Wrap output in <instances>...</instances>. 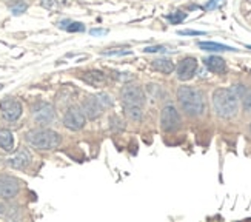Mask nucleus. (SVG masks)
<instances>
[{
  "mask_svg": "<svg viewBox=\"0 0 251 222\" xmlns=\"http://www.w3.org/2000/svg\"><path fill=\"white\" fill-rule=\"evenodd\" d=\"M31 162V153L26 148H20L8 159V164L16 170H24Z\"/></svg>",
  "mask_w": 251,
  "mask_h": 222,
  "instance_id": "nucleus-12",
  "label": "nucleus"
},
{
  "mask_svg": "<svg viewBox=\"0 0 251 222\" xmlns=\"http://www.w3.org/2000/svg\"><path fill=\"white\" fill-rule=\"evenodd\" d=\"M180 107L191 116H201L205 111V101L199 90L191 86H180L177 90Z\"/></svg>",
  "mask_w": 251,
  "mask_h": 222,
  "instance_id": "nucleus-2",
  "label": "nucleus"
},
{
  "mask_svg": "<svg viewBox=\"0 0 251 222\" xmlns=\"http://www.w3.org/2000/svg\"><path fill=\"white\" fill-rule=\"evenodd\" d=\"M86 124V116L83 114V111L79 107H71L68 108V111L65 113L63 117V125L67 127L68 130L77 131L82 130Z\"/></svg>",
  "mask_w": 251,
  "mask_h": 222,
  "instance_id": "nucleus-5",
  "label": "nucleus"
},
{
  "mask_svg": "<svg viewBox=\"0 0 251 222\" xmlns=\"http://www.w3.org/2000/svg\"><path fill=\"white\" fill-rule=\"evenodd\" d=\"M122 101L125 107H144L145 94L144 90L136 85H128L122 90Z\"/></svg>",
  "mask_w": 251,
  "mask_h": 222,
  "instance_id": "nucleus-4",
  "label": "nucleus"
},
{
  "mask_svg": "<svg viewBox=\"0 0 251 222\" xmlns=\"http://www.w3.org/2000/svg\"><path fill=\"white\" fill-rule=\"evenodd\" d=\"M0 148L5 150V151H13L14 148V138H13V133L9 130L2 128L0 130Z\"/></svg>",
  "mask_w": 251,
  "mask_h": 222,
  "instance_id": "nucleus-15",
  "label": "nucleus"
},
{
  "mask_svg": "<svg viewBox=\"0 0 251 222\" xmlns=\"http://www.w3.org/2000/svg\"><path fill=\"white\" fill-rule=\"evenodd\" d=\"M82 79L93 86H102L106 82V76L100 71H86L82 74Z\"/></svg>",
  "mask_w": 251,
  "mask_h": 222,
  "instance_id": "nucleus-14",
  "label": "nucleus"
},
{
  "mask_svg": "<svg viewBox=\"0 0 251 222\" xmlns=\"http://www.w3.org/2000/svg\"><path fill=\"white\" fill-rule=\"evenodd\" d=\"M32 116H34V120L37 124L48 125L54 120L56 111H54V107L48 102H37L34 107H32Z\"/></svg>",
  "mask_w": 251,
  "mask_h": 222,
  "instance_id": "nucleus-6",
  "label": "nucleus"
},
{
  "mask_svg": "<svg viewBox=\"0 0 251 222\" xmlns=\"http://www.w3.org/2000/svg\"><path fill=\"white\" fill-rule=\"evenodd\" d=\"M152 68H154L156 71H160L163 74H170L174 71V63L170 60V59H156L154 62H152Z\"/></svg>",
  "mask_w": 251,
  "mask_h": 222,
  "instance_id": "nucleus-16",
  "label": "nucleus"
},
{
  "mask_svg": "<svg viewBox=\"0 0 251 222\" xmlns=\"http://www.w3.org/2000/svg\"><path fill=\"white\" fill-rule=\"evenodd\" d=\"M199 48L205 51H234L236 48L222 45V43H216V42H199Z\"/></svg>",
  "mask_w": 251,
  "mask_h": 222,
  "instance_id": "nucleus-17",
  "label": "nucleus"
},
{
  "mask_svg": "<svg viewBox=\"0 0 251 222\" xmlns=\"http://www.w3.org/2000/svg\"><path fill=\"white\" fill-rule=\"evenodd\" d=\"M179 34H182V36H202L203 32H202V31H191V29H187V31H179Z\"/></svg>",
  "mask_w": 251,
  "mask_h": 222,
  "instance_id": "nucleus-23",
  "label": "nucleus"
},
{
  "mask_svg": "<svg viewBox=\"0 0 251 222\" xmlns=\"http://www.w3.org/2000/svg\"><path fill=\"white\" fill-rule=\"evenodd\" d=\"M250 130H251V125H250Z\"/></svg>",
  "mask_w": 251,
  "mask_h": 222,
  "instance_id": "nucleus-29",
  "label": "nucleus"
},
{
  "mask_svg": "<svg viewBox=\"0 0 251 222\" xmlns=\"http://www.w3.org/2000/svg\"><path fill=\"white\" fill-rule=\"evenodd\" d=\"M3 210H5V208H3V205H0V215L3 213Z\"/></svg>",
  "mask_w": 251,
  "mask_h": 222,
  "instance_id": "nucleus-28",
  "label": "nucleus"
},
{
  "mask_svg": "<svg viewBox=\"0 0 251 222\" xmlns=\"http://www.w3.org/2000/svg\"><path fill=\"white\" fill-rule=\"evenodd\" d=\"M242 99H244V108H245V111L251 113V91H247Z\"/></svg>",
  "mask_w": 251,
  "mask_h": 222,
  "instance_id": "nucleus-22",
  "label": "nucleus"
},
{
  "mask_svg": "<svg viewBox=\"0 0 251 222\" xmlns=\"http://www.w3.org/2000/svg\"><path fill=\"white\" fill-rule=\"evenodd\" d=\"M147 53H157V51H165V48L162 47H150V48H145Z\"/></svg>",
  "mask_w": 251,
  "mask_h": 222,
  "instance_id": "nucleus-25",
  "label": "nucleus"
},
{
  "mask_svg": "<svg viewBox=\"0 0 251 222\" xmlns=\"http://www.w3.org/2000/svg\"><path fill=\"white\" fill-rule=\"evenodd\" d=\"M19 190H20V182L16 177L0 174V197H3V199L16 197Z\"/></svg>",
  "mask_w": 251,
  "mask_h": 222,
  "instance_id": "nucleus-8",
  "label": "nucleus"
},
{
  "mask_svg": "<svg viewBox=\"0 0 251 222\" xmlns=\"http://www.w3.org/2000/svg\"><path fill=\"white\" fill-rule=\"evenodd\" d=\"M185 17H187V14H185V13H180V11H177V13L170 14V16H168V20L171 22L173 25H177V24H180L182 20H185Z\"/></svg>",
  "mask_w": 251,
  "mask_h": 222,
  "instance_id": "nucleus-21",
  "label": "nucleus"
},
{
  "mask_svg": "<svg viewBox=\"0 0 251 222\" xmlns=\"http://www.w3.org/2000/svg\"><path fill=\"white\" fill-rule=\"evenodd\" d=\"M125 113L131 120H142V108L140 107H125Z\"/></svg>",
  "mask_w": 251,
  "mask_h": 222,
  "instance_id": "nucleus-19",
  "label": "nucleus"
},
{
  "mask_svg": "<svg viewBox=\"0 0 251 222\" xmlns=\"http://www.w3.org/2000/svg\"><path fill=\"white\" fill-rule=\"evenodd\" d=\"M217 2H219V0H213V2L211 3H208V5H206V9H213L216 5H217Z\"/></svg>",
  "mask_w": 251,
  "mask_h": 222,
  "instance_id": "nucleus-27",
  "label": "nucleus"
},
{
  "mask_svg": "<svg viewBox=\"0 0 251 222\" xmlns=\"http://www.w3.org/2000/svg\"><path fill=\"white\" fill-rule=\"evenodd\" d=\"M105 56H113V54H129V51H105Z\"/></svg>",
  "mask_w": 251,
  "mask_h": 222,
  "instance_id": "nucleus-26",
  "label": "nucleus"
},
{
  "mask_svg": "<svg viewBox=\"0 0 251 222\" xmlns=\"http://www.w3.org/2000/svg\"><path fill=\"white\" fill-rule=\"evenodd\" d=\"M0 110H2L3 117L9 122H14L22 116V104L13 97H8L0 102Z\"/></svg>",
  "mask_w": 251,
  "mask_h": 222,
  "instance_id": "nucleus-9",
  "label": "nucleus"
},
{
  "mask_svg": "<svg viewBox=\"0 0 251 222\" xmlns=\"http://www.w3.org/2000/svg\"><path fill=\"white\" fill-rule=\"evenodd\" d=\"M106 32H108L106 29H91V31H90V34H91V36H105Z\"/></svg>",
  "mask_w": 251,
  "mask_h": 222,
  "instance_id": "nucleus-24",
  "label": "nucleus"
},
{
  "mask_svg": "<svg viewBox=\"0 0 251 222\" xmlns=\"http://www.w3.org/2000/svg\"><path fill=\"white\" fill-rule=\"evenodd\" d=\"M213 107L217 116L224 119H230L237 114L239 110V97L234 90L228 88H219L213 93Z\"/></svg>",
  "mask_w": 251,
  "mask_h": 222,
  "instance_id": "nucleus-1",
  "label": "nucleus"
},
{
  "mask_svg": "<svg viewBox=\"0 0 251 222\" xmlns=\"http://www.w3.org/2000/svg\"><path fill=\"white\" fill-rule=\"evenodd\" d=\"M250 2H251V0H250Z\"/></svg>",
  "mask_w": 251,
  "mask_h": 222,
  "instance_id": "nucleus-30",
  "label": "nucleus"
},
{
  "mask_svg": "<svg viewBox=\"0 0 251 222\" xmlns=\"http://www.w3.org/2000/svg\"><path fill=\"white\" fill-rule=\"evenodd\" d=\"M26 142L37 150L50 151L60 145L62 138L52 130H32L26 133Z\"/></svg>",
  "mask_w": 251,
  "mask_h": 222,
  "instance_id": "nucleus-3",
  "label": "nucleus"
},
{
  "mask_svg": "<svg viewBox=\"0 0 251 222\" xmlns=\"http://www.w3.org/2000/svg\"><path fill=\"white\" fill-rule=\"evenodd\" d=\"M205 65L210 71L216 74H222L226 70V63L222 57H217V56H210V57L205 59Z\"/></svg>",
  "mask_w": 251,
  "mask_h": 222,
  "instance_id": "nucleus-13",
  "label": "nucleus"
},
{
  "mask_svg": "<svg viewBox=\"0 0 251 222\" xmlns=\"http://www.w3.org/2000/svg\"><path fill=\"white\" fill-rule=\"evenodd\" d=\"M60 28L67 29L70 32H80V31H85V25L80 24V22H62L60 24Z\"/></svg>",
  "mask_w": 251,
  "mask_h": 222,
  "instance_id": "nucleus-18",
  "label": "nucleus"
},
{
  "mask_svg": "<svg viewBox=\"0 0 251 222\" xmlns=\"http://www.w3.org/2000/svg\"><path fill=\"white\" fill-rule=\"evenodd\" d=\"M198 71V60L194 57H185L177 65V77L180 81H190Z\"/></svg>",
  "mask_w": 251,
  "mask_h": 222,
  "instance_id": "nucleus-11",
  "label": "nucleus"
},
{
  "mask_svg": "<svg viewBox=\"0 0 251 222\" xmlns=\"http://www.w3.org/2000/svg\"><path fill=\"white\" fill-rule=\"evenodd\" d=\"M82 111H83V114L88 117V119H97L100 114H102V111H103V105L100 102V99L99 97H96V96H88L83 101V105H82Z\"/></svg>",
  "mask_w": 251,
  "mask_h": 222,
  "instance_id": "nucleus-10",
  "label": "nucleus"
},
{
  "mask_svg": "<svg viewBox=\"0 0 251 222\" xmlns=\"http://www.w3.org/2000/svg\"><path fill=\"white\" fill-rule=\"evenodd\" d=\"M160 124L162 128L165 131H174L177 130L180 125V116L177 113V110L174 108L173 105H168L162 110V114H160Z\"/></svg>",
  "mask_w": 251,
  "mask_h": 222,
  "instance_id": "nucleus-7",
  "label": "nucleus"
},
{
  "mask_svg": "<svg viewBox=\"0 0 251 222\" xmlns=\"http://www.w3.org/2000/svg\"><path fill=\"white\" fill-rule=\"evenodd\" d=\"M9 8H11V11H13V14L19 16V14L25 13V11H26V3L25 2H16V3L11 5Z\"/></svg>",
  "mask_w": 251,
  "mask_h": 222,
  "instance_id": "nucleus-20",
  "label": "nucleus"
}]
</instances>
